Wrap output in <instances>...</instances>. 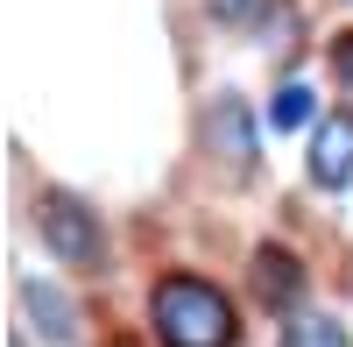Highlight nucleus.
<instances>
[{
    "label": "nucleus",
    "mask_w": 353,
    "mask_h": 347,
    "mask_svg": "<svg viewBox=\"0 0 353 347\" xmlns=\"http://www.w3.org/2000/svg\"><path fill=\"white\" fill-rule=\"evenodd\" d=\"M311 185H325V191H339L346 178H353V113H332V121H318V135H311Z\"/></svg>",
    "instance_id": "20e7f679"
},
{
    "label": "nucleus",
    "mask_w": 353,
    "mask_h": 347,
    "mask_svg": "<svg viewBox=\"0 0 353 347\" xmlns=\"http://www.w3.org/2000/svg\"><path fill=\"white\" fill-rule=\"evenodd\" d=\"M21 305H28V319H36V333H43V340H57V347H71V340H78L71 298L57 291L50 276H21Z\"/></svg>",
    "instance_id": "39448f33"
},
{
    "label": "nucleus",
    "mask_w": 353,
    "mask_h": 347,
    "mask_svg": "<svg viewBox=\"0 0 353 347\" xmlns=\"http://www.w3.org/2000/svg\"><path fill=\"white\" fill-rule=\"evenodd\" d=\"M36 227H43V241H50L57 263H71V270H99L106 234H99V220H92V206H85V198H71V191H43Z\"/></svg>",
    "instance_id": "f03ea898"
},
{
    "label": "nucleus",
    "mask_w": 353,
    "mask_h": 347,
    "mask_svg": "<svg viewBox=\"0 0 353 347\" xmlns=\"http://www.w3.org/2000/svg\"><path fill=\"white\" fill-rule=\"evenodd\" d=\"M205 135H212V156H226L233 178H248V170H254V121H248V100H241V93H219V100H212Z\"/></svg>",
    "instance_id": "7ed1b4c3"
},
{
    "label": "nucleus",
    "mask_w": 353,
    "mask_h": 347,
    "mask_svg": "<svg viewBox=\"0 0 353 347\" xmlns=\"http://www.w3.org/2000/svg\"><path fill=\"white\" fill-rule=\"evenodd\" d=\"M332 71L353 85V28H346V36H332Z\"/></svg>",
    "instance_id": "1a4fd4ad"
},
{
    "label": "nucleus",
    "mask_w": 353,
    "mask_h": 347,
    "mask_svg": "<svg viewBox=\"0 0 353 347\" xmlns=\"http://www.w3.org/2000/svg\"><path fill=\"white\" fill-rule=\"evenodd\" d=\"M283 347H346V326L325 319V312H297V319L283 326Z\"/></svg>",
    "instance_id": "0eeeda50"
},
{
    "label": "nucleus",
    "mask_w": 353,
    "mask_h": 347,
    "mask_svg": "<svg viewBox=\"0 0 353 347\" xmlns=\"http://www.w3.org/2000/svg\"><path fill=\"white\" fill-rule=\"evenodd\" d=\"M304 121H311V85H297V78L276 85V100H269V128L290 135V128H304Z\"/></svg>",
    "instance_id": "6e6552de"
},
{
    "label": "nucleus",
    "mask_w": 353,
    "mask_h": 347,
    "mask_svg": "<svg viewBox=\"0 0 353 347\" xmlns=\"http://www.w3.org/2000/svg\"><path fill=\"white\" fill-rule=\"evenodd\" d=\"M156 340L163 347H233V305L219 283H205V276H163L156 283Z\"/></svg>",
    "instance_id": "f257e3e1"
},
{
    "label": "nucleus",
    "mask_w": 353,
    "mask_h": 347,
    "mask_svg": "<svg viewBox=\"0 0 353 347\" xmlns=\"http://www.w3.org/2000/svg\"><path fill=\"white\" fill-rule=\"evenodd\" d=\"M8 347H21V333H8Z\"/></svg>",
    "instance_id": "9d476101"
},
{
    "label": "nucleus",
    "mask_w": 353,
    "mask_h": 347,
    "mask_svg": "<svg viewBox=\"0 0 353 347\" xmlns=\"http://www.w3.org/2000/svg\"><path fill=\"white\" fill-rule=\"evenodd\" d=\"M254 291H261V305H297V291H304L297 255L290 248H261L254 255Z\"/></svg>",
    "instance_id": "423d86ee"
}]
</instances>
